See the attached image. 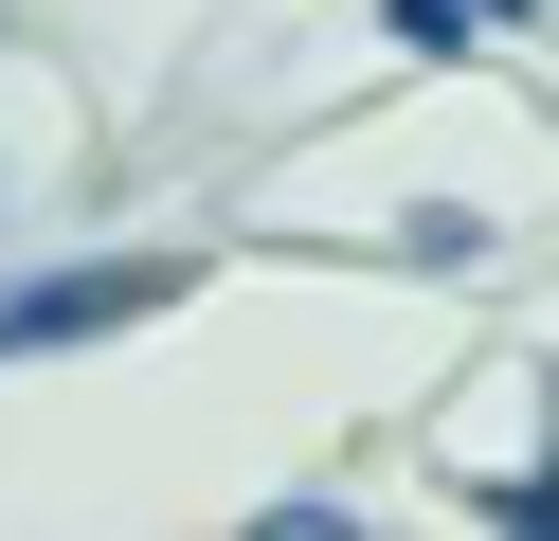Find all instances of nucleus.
Masks as SVG:
<instances>
[{"label":"nucleus","mask_w":559,"mask_h":541,"mask_svg":"<svg viewBox=\"0 0 559 541\" xmlns=\"http://www.w3.org/2000/svg\"><path fill=\"white\" fill-rule=\"evenodd\" d=\"M253 541H361V524H343V505H271Z\"/></svg>","instance_id":"nucleus-3"},{"label":"nucleus","mask_w":559,"mask_h":541,"mask_svg":"<svg viewBox=\"0 0 559 541\" xmlns=\"http://www.w3.org/2000/svg\"><path fill=\"white\" fill-rule=\"evenodd\" d=\"M379 19H397V36H415V55H469V36H487V19H469V0H379Z\"/></svg>","instance_id":"nucleus-2"},{"label":"nucleus","mask_w":559,"mask_h":541,"mask_svg":"<svg viewBox=\"0 0 559 541\" xmlns=\"http://www.w3.org/2000/svg\"><path fill=\"white\" fill-rule=\"evenodd\" d=\"M469 19H523V0H469Z\"/></svg>","instance_id":"nucleus-4"},{"label":"nucleus","mask_w":559,"mask_h":541,"mask_svg":"<svg viewBox=\"0 0 559 541\" xmlns=\"http://www.w3.org/2000/svg\"><path fill=\"white\" fill-rule=\"evenodd\" d=\"M181 252H73V271H19L0 289V361H73V343H109V325H145V307H181Z\"/></svg>","instance_id":"nucleus-1"}]
</instances>
